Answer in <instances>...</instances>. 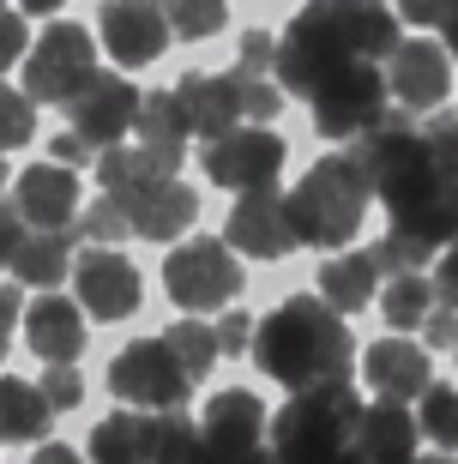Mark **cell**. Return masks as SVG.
<instances>
[{
    "label": "cell",
    "instance_id": "cell-1",
    "mask_svg": "<svg viewBox=\"0 0 458 464\" xmlns=\"http://www.w3.org/2000/svg\"><path fill=\"white\" fill-rule=\"evenodd\" d=\"M356 151L374 175V199L386 206L392 224L434 241V247L458 241V175L428 151L423 127H410L404 109L392 103V115L356 139Z\"/></svg>",
    "mask_w": 458,
    "mask_h": 464
},
{
    "label": "cell",
    "instance_id": "cell-2",
    "mask_svg": "<svg viewBox=\"0 0 458 464\" xmlns=\"http://www.w3.org/2000/svg\"><path fill=\"white\" fill-rule=\"evenodd\" d=\"M392 49H398V6H386V0H307L278 36V85L307 103L350 61L386 67Z\"/></svg>",
    "mask_w": 458,
    "mask_h": 464
},
{
    "label": "cell",
    "instance_id": "cell-3",
    "mask_svg": "<svg viewBox=\"0 0 458 464\" xmlns=\"http://www.w3.org/2000/svg\"><path fill=\"white\" fill-rule=\"evenodd\" d=\"M259 374L289 386V392H307V386H326V380H350L356 374V344H350V326L344 314L314 295H289L278 302L266 320L254 326V350Z\"/></svg>",
    "mask_w": 458,
    "mask_h": 464
},
{
    "label": "cell",
    "instance_id": "cell-4",
    "mask_svg": "<svg viewBox=\"0 0 458 464\" xmlns=\"http://www.w3.org/2000/svg\"><path fill=\"white\" fill-rule=\"evenodd\" d=\"M368 206H374V175H368V163H362L356 145L320 157V163L296 181V193H289L296 236H302L307 247H320V254L350 247L356 229H362V218H368Z\"/></svg>",
    "mask_w": 458,
    "mask_h": 464
},
{
    "label": "cell",
    "instance_id": "cell-5",
    "mask_svg": "<svg viewBox=\"0 0 458 464\" xmlns=\"http://www.w3.org/2000/svg\"><path fill=\"white\" fill-rule=\"evenodd\" d=\"M356 416H362V398L350 380L289 392L284 411H272V452L284 464H332L356 440Z\"/></svg>",
    "mask_w": 458,
    "mask_h": 464
},
{
    "label": "cell",
    "instance_id": "cell-6",
    "mask_svg": "<svg viewBox=\"0 0 458 464\" xmlns=\"http://www.w3.org/2000/svg\"><path fill=\"white\" fill-rule=\"evenodd\" d=\"M241 284H248L241 254L229 247V241H218V236H193L163 259V290H170V302L187 308V314L229 308V302L241 295Z\"/></svg>",
    "mask_w": 458,
    "mask_h": 464
},
{
    "label": "cell",
    "instance_id": "cell-7",
    "mask_svg": "<svg viewBox=\"0 0 458 464\" xmlns=\"http://www.w3.org/2000/svg\"><path fill=\"white\" fill-rule=\"evenodd\" d=\"M307 109H314V133H326V139L374 133V127L392 115L386 67H380V61H350L344 72H332V79L307 97Z\"/></svg>",
    "mask_w": 458,
    "mask_h": 464
},
{
    "label": "cell",
    "instance_id": "cell-8",
    "mask_svg": "<svg viewBox=\"0 0 458 464\" xmlns=\"http://www.w3.org/2000/svg\"><path fill=\"white\" fill-rule=\"evenodd\" d=\"M200 380L187 374V362L175 356L170 338H133L109 362V392L121 404H139V411H181L193 398Z\"/></svg>",
    "mask_w": 458,
    "mask_h": 464
},
{
    "label": "cell",
    "instance_id": "cell-9",
    "mask_svg": "<svg viewBox=\"0 0 458 464\" xmlns=\"http://www.w3.org/2000/svg\"><path fill=\"white\" fill-rule=\"evenodd\" d=\"M284 157L289 145L266 127V121H241L229 133L205 139V175H211V188H229V193H254V188H278V175H284Z\"/></svg>",
    "mask_w": 458,
    "mask_h": 464
},
{
    "label": "cell",
    "instance_id": "cell-10",
    "mask_svg": "<svg viewBox=\"0 0 458 464\" xmlns=\"http://www.w3.org/2000/svg\"><path fill=\"white\" fill-rule=\"evenodd\" d=\"M91 72H97V43H91L85 24H49L31 43V54H24V91L36 103L67 109V97L85 85Z\"/></svg>",
    "mask_w": 458,
    "mask_h": 464
},
{
    "label": "cell",
    "instance_id": "cell-11",
    "mask_svg": "<svg viewBox=\"0 0 458 464\" xmlns=\"http://www.w3.org/2000/svg\"><path fill=\"white\" fill-rule=\"evenodd\" d=\"M259 434H272V411L248 386L211 392L200 416V464H248L259 452Z\"/></svg>",
    "mask_w": 458,
    "mask_h": 464
},
{
    "label": "cell",
    "instance_id": "cell-12",
    "mask_svg": "<svg viewBox=\"0 0 458 464\" xmlns=\"http://www.w3.org/2000/svg\"><path fill=\"white\" fill-rule=\"evenodd\" d=\"M139 103H145V91H139L133 79H115V72H91L85 85L67 97V127L85 139V145L109 151V145H121V139L139 127Z\"/></svg>",
    "mask_w": 458,
    "mask_h": 464
},
{
    "label": "cell",
    "instance_id": "cell-13",
    "mask_svg": "<svg viewBox=\"0 0 458 464\" xmlns=\"http://www.w3.org/2000/svg\"><path fill=\"white\" fill-rule=\"evenodd\" d=\"M73 295L91 320H133L139 302H145V277L121 247H85L73 259Z\"/></svg>",
    "mask_w": 458,
    "mask_h": 464
},
{
    "label": "cell",
    "instance_id": "cell-14",
    "mask_svg": "<svg viewBox=\"0 0 458 464\" xmlns=\"http://www.w3.org/2000/svg\"><path fill=\"white\" fill-rule=\"evenodd\" d=\"M223 241H229L241 259H289L302 247L296 218H289V199H278L272 188L236 193V206L223 218Z\"/></svg>",
    "mask_w": 458,
    "mask_h": 464
},
{
    "label": "cell",
    "instance_id": "cell-15",
    "mask_svg": "<svg viewBox=\"0 0 458 464\" xmlns=\"http://www.w3.org/2000/svg\"><path fill=\"white\" fill-rule=\"evenodd\" d=\"M386 91L404 115L441 109L446 91H453V54L428 36H398V49L386 54Z\"/></svg>",
    "mask_w": 458,
    "mask_h": 464
},
{
    "label": "cell",
    "instance_id": "cell-16",
    "mask_svg": "<svg viewBox=\"0 0 458 464\" xmlns=\"http://www.w3.org/2000/svg\"><path fill=\"white\" fill-rule=\"evenodd\" d=\"M97 36L115 67H151L163 43H170V13L157 0H102L97 13Z\"/></svg>",
    "mask_w": 458,
    "mask_h": 464
},
{
    "label": "cell",
    "instance_id": "cell-17",
    "mask_svg": "<svg viewBox=\"0 0 458 464\" xmlns=\"http://www.w3.org/2000/svg\"><path fill=\"white\" fill-rule=\"evenodd\" d=\"M362 386L374 398H392V404H416L434 386V362H428L423 344H410L404 332H392V338L362 350Z\"/></svg>",
    "mask_w": 458,
    "mask_h": 464
},
{
    "label": "cell",
    "instance_id": "cell-18",
    "mask_svg": "<svg viewBox=\"0 0 458 464\" xmlns=\"http://www.w3.org/2000/svg\"><path fill=\"white\" fill-rule=\"evenodd\" d=\"M85 338H91V314L79 308V295H61V290H43L24 308V344L31 356L43 362H79L85 356Z\"/></svg>",
    "mask_w": 458,
    "mask_h": 464
},
{
    "label": "cell",
    "instance_id": "cell-19",
    "mask_svg": "<svg viewBox=\"0 0 458 464\" xmlns=\"http://www.w3.org/2000/svg\"><path fill=\"white\" fill-rule=\"evenodd\" d=\"M115 199H127V211H133V236L139 241H181L187 229L200 224V193L187 188V181H175V175H163V181H151V188L139 193H115Z\"/></svg>",
    "mask_w": 458,
    "mask_h": 464
},
{
    "label": "cell",
    "instance_id": "cell-20",
    "mask_svg": "<svg viewBox=\"0 0 458 464\" xmlns=\"http://www.w3.org/2000/svg\"><path fill=\"white\" fill-rule=\"evenodd\" d=\"M18 211L31 229H73L79 218V175L67 163H31L18 169Z\"/></svg>",
    "mask_w": 458,
    "mask_h": 464
},
{
    "label": "cell",
    "instance_id": "cell-21",
    "mask_svg": "<svg viewBox=\"0 0 458 464\" xmlns=\"http://www.w3.org/2000/svg\"><path fill=\"white\" fill-rule=\"evenodd\" d=\"M175 103L187 115V133H200V139H218L229 127H241L236 72H181L175 79Z\"/></svg>",
    "mask_w": 458,
    "mask_h": 464
},
{
    "label": "cell",
    "instance_id": "cell-22",
    "mask_svg": "<svg viewBox=\"0 0 458 464\" xmlns=\"http://www.w3.org/2000/svg\"><path fill=\"white\" fill-rule=\"evenodd\" d=\"M416 416L410 404H392V398H374L356 416V447L368 464H416Z\"/></svg>",
    "mask_w": 458,
    "mask_h": 464
},
{
    "label": "cell",
    "instance_id": "cell-23",
    "mask_svg": "<svg viewBox=\"0 0 458 464\" xmlns=\"http://www.w3.org/2000/svg\"><path fill=\"white\" fill-rule=\"evenodd\" d=\"M157 452V411L121 404L91 429V464H151Z\"/></svg>",
    "mask_w": 458,
    "mask_h": 464
},
{
    "label": "cell",
    "instance_id": "cell-24",
    "mask_svg": "<svg viewBox=\"0 0 458 464\" xmlns=\"http://www.w3.org/2000/svg\"><path fill=\"white\" fill-rule=\"evenodd\" d=\"M139 145L163 163V169H181V157H187V115L181 103H175V91H145V103H139Z\"/></svg>",
    "mask_w": 458,
    "mask_h": 464
},
{
    "label": "cell",
    "instance_id": "cell-25",
    "mask_svg": "<svg viewBox=\"0 0 458 464\" xmlns=\"http://www.w3.org/2000/svg\"><path fill=\"white\" fill-rule=\"evenodd\" d=\"M73 241H79V224H73V229H31L24 247H18V259H13L18 284L54 290V284L73 272V259H79V254H73Z\"/></svg>",
    "mask_w": 458,
    "mask_h": 464
},
{
    "label": "cell",
    "instance_id": "cell-26",
    "mask_svg": "<svg viewBox=\"0 0 458 464\" xmlns=\"http://www.w3.org/2000/svg\"><path fill=\"white\" fill-rule=\"evenodd\" d=\"M54 404L36 380H18V374H0V429L6 440H49L54 429Z\"/></svg>",
    "mask_w": 458,
    "mask_h": 464
},
{
    "label": "cell",
    "instance_id": "cell-27",
    "mask_svg": "<svg viewBox=\"0 0 458 464\" xmlns=\"http://www.w3.org/2000/svg\"><path fill=\"white\" fill-rule=\"evenodd\" d=\"M320 295L332 302L338 314H362L380 295V266H374V254H332L320 266Z\"/></svg>",
    "mask_w": 458,
    "mask_h": 464
},
{
    "label": "cell",
    "instance_id": "cell-28",
    "mask_svg": "<svg viewBox=\"0 0 458 464\" xmlns=\"http://www.w3.org/2000/svg\"><path fill=\"white\" fill-rule=\"evenodd\" d=\"M97 181H102V193H139V188H151V181H163V163H157L145 145H109V151H97Z\"/></svg>",
    "mask_w": 458,
    "mask_h": 464
},
{
    "label": "cell",
    "instance_id": "cell-29",
    "mask_svg": "<svg viewBox=\"0 0 458 464\" xmlns=\"http://www.w3.org/2000/svg\"><path fill=\"white\" fill-rule=\"evenodd\" d=\"M434 302H441V295H434V277L428 272H392V284L380 290V314H386L392 332H416Z\"/></svg>",
    "mask_w": 458,
    "mask_h": 464
},
{
    "label": "cell",
    "instance_id": "cell-30",
    "mask_svg": "<svg viewBox=\"0 0 458 464\" xmlns=\"http://www.w3.org/2000/svg\"><path fill=\"white\" fill-rule=\"evenodd\" d=\"M416 429L441 452H458V386H441V380H434V386L416 398Z\"/></svg>",
    "mask_w": 458,
    "mask_h": 464
},
{
    "label": "cell",
    "instance_id": "cell-31",
    "mask_svg": "<svg viewBox=\"0 0 458 464\" xmlns=\"http://www.w3.org/2000/svg\"><path fill=\"white\" fill-rule=\"evenodd\" d=\"M368 254H374V266H380V272H423V266H434V254H441V247H434V241H423V236H410V229H398V224H392L386 229V236H380V241H374V247H368Z\"/></svg>",
    "mask_w": 458,
    "mask_h": 464
},
{
    "label": "cell",
    "instance_id": "cell-32",
    "mask_svg": "<svg viewBox=\"0 0 458 464\" xmlns=\"http://www.w3.org/2000/svg\"><path fill=\"white\" fill-rule=\"evenodd\" d=\"M163 13H170L175 43H205L229 24V0H170Z\"/></svg>",
    "mask_w": 458,
    "mask_h": 464
},
{
    "label": "cell",
    "instance_id": "cell-33",
    "mask_svg": "<svg viewBox=\"0 0 458 464\" xmlns=\"http://www.w3.org/2000/svg\"><path fill=\"white\" fill-rule=\"evenodd\" d=\"M127 236H133V211H127V199H115V193H102L97 206L79 218V241H91V247H121Z\"/></svg>",
    "mask_w": 458,
    "mask_h": 464
},
{
    "label": "cell",
    "instance_id": "cell-34",
    "mask_svg": "<svg viewBox=\"0 0 458 464\" xmlns=\"http://www.w3.org/2000/svg\"><path fill=\"white\" fill-rule=\"evenodd\" d=\"M163 338L175 344V356L187 362V374H193V380H205V374H211V362L223 356V350H218V326H205V320H175Z\"/></svg>",
    "mask_w": 458,
    "mask_h": 464
},
{
    "label": "cell",
    "instance_id": "cell-35",
    "mask_svg": "<svg viewBox=\"0 0 458 464\" xmlns=\"http://www.w3.org/2000/svg\"><path fill=\"white\" fill-rule=\"evenodd\" d=\"M151 464H200V422L181 411H157V452Z\"/></svg>",
    "mask_w": 458,
    "mask_h": 464
},
{
    "label": "cell",
    "instance_id": "cell-36",
    "mask_svg": "<svg viewBox=\"0 0 458 464\" xmlns=\"http://www.w3.org/2000/svg\"><path fill=\"white\" fill-rule=\"evenodd\" d=\"M31 139H36V97L0 85V151H18Z\"/></svg>",
    "mask_w": 458,
    "mask_h": 464
},
{
    "label": "cell",
    "instance_id": "cell-37",
    "mask_svg": "<svg viewBox=\"0 0 458 464\" xmlns=\"http://www.w3.org/2000/svg\"><path fill=\"white\" fill-rule=\"evenodd\" d=\"M229 72H236V91H241V121H278L289 91L278 85L272 72H241V67H229Z\"/></svg>",
    "mask_w": 458,
    "mask_h": 464
},
{
    "label": "cell",
    "instance_id": "cell-38",
    "mask_svg": "<svg viewBox=\"0 0 458 464\" xmlns=\"http://www.w3.org/2000/svg\"><path fill=\"white\" fill-rule=\"evenodd\" d=\"M36 386L49 392L54 411H79V398H85V380H79V368H73V362H49Z\"/></svg>",
    "mask_w": 458,
    "mask_h": 464
},
{
    "label": "cell",
    "instance_id": "cell-39",
    "mask_svg": "<svg viewBox=\"0 0 458 464\" xmlns=\"http://www.w3.org/2000/svg\"><path fill=\"white\" fill-rule=\"evenodd\" d=\"M24 54H31V24H24V13L0 6V72L24 67Z\"/></svg>",
    "mask_w": 458,
    "mask_h": 464
},
{
    "label": "cell",
    "instance_id": "cell-40",
    "mask_svg": "<svg viewBox=\"0 0 458 464\" xmlns=\"http://www.w3.org/2000/svg\"><path fill=\"white\" fill-rule=\"evenodd\" d=\"M218 350L223 356H248V350H254V314L223 308L218 314Z\"/></svg>",
    "mask_w": 458,
    "mask_h": 464
},
{
    "label": "cell",
    "instance_id": "cell-41",
    "mask_svg": "<svg viewBox=\"0 0 458 464\" xmlns=\"http://www.w3.org/2000/svg\"><path fill=\"white\" fill-rule=\"evenodd\" d=\"M236 67L241 72H272V79H278V36L272 31H248V36H241Z\"/></svg>",
    "mask_w": 458,
    "mask_h": 464
},
{
    "label": "cell",
    "instance_id": "cell-42",
    "mask_svg": "<svg viewBox=\"0 0 458 464\" xmlns=\"http://www.w3.org/2000/svg\"><path fill=\"white\" fill-rule=\"evenodd\" d=\"M24 236H31V224H24V211H18V199H0V266L13 272L18 247H24Z\"/></svg>",
    "mask_w": 458,
    "mask_h": 464
},
{
    "label": "cell",
    "instance_id": "cell-43",
    "mask_svg": "<svg viewBox=\"0 0 458 464\" xmlns=\"http://www.w3.org/2000/svg\"><path fill=\"white\" fill-rule=\"evenodd\" d=\"M423 338H428L434 350H458V308H453V302H434V308H428Z\"/></svg>",
    "mask_w": 458,
    "mask_h": 464
},
{
    "label": "cell",
    "instance_id": "cell-44",
    "mask_svg": "<svg viewBox=\"0 0 458 464\" xmlns=\"http://www.w3.org/2000/svg\"><path fill=\"white\" fill-rule=\"evenodd\" d=\"M458 13V0H398V18L404 24H441Z\"/></svg>",
    "mask_w": 458,
    "mask_h": 464
},
{
    "label": "cell",
    "instance_id": "cell-45",
    "mask_svg": "<svg viewBox=\"0 0 458 464\" xmlns=\"http://www.w3.org/2000/svg\"><path fill=\"white\" fill-rule=\"evenodd\" d=\"M49 151H54V163H67V169H85V163H97V145H85V139L73 133V127L54 139Z\"/></svg>",
    "mask_w": 458,
    "mask_h": 464
},
{
    "label": "cell",
    "instance_id": "cell-46",
    "mask_svg": "<svg viewBox=\"0 0 458 464\" xmlns=\"http://www.w3.org/2000/svg\"><path fill=\"white\" fill-rule=\"evenodd\" d=\"M18 320H24V308H18V290H13V284H0V332H13Z\"/></svg>",
    "mask_w": 458,
    "mask_h": 464
},
{
    "label": "cell",
    "instance_id": "cell-47",
    "mask_svg": "<svg viewBox=\"0 0 458 464\" xmlns=\"http://www.w3.org/2000/svg\"><path fill=\"white\" fill-rule=\"evenodd\" d=\"M31 464H85L73 447H54V440H36V459Z\"/></svg>",
    "mask_w": 458,
    "mask_h": 464
},
{
    "label": "cell",
    "instance_id": "cell-48",
    "mask_svg": "<svg viewBox=\"0 0 458 464\" xmlns=\"http://www.w3.org/2000/svg\"><path fill=\"white\" fill-rule=\"evenodd\" d=\"M434 31H441V49H446V54H453V61H458V13H453V18H441Z\"/></svg>",
    "mask_w": 458,
    "mask_h": 464
},
{
    "label": "cell",
    "instance_id": "cell-49",
    "mask_svg": "<svg viewBox=\"0 0 458 464\" xmlns=\"http://www.w3.org/2000/svg\"><path fill=\"white\" fill-rule=\"evenodd\" d=\"M67 0H18V13H31V18H49V13H61Z\"/></svg>",
    "mask_w": 458,
    "mask_h": 464
},
{
    "label": "cell",
    "instance_id": "cell-50",
    "mask_svg": "<svg viewBox=\"0 0 458 464\" xmlns=\"http://www.w3.org/2000/svg\"><path fill=\"white\" fill-rule=\"evenodd\" d=\"M332 464H368V459H362V447H356V440H350V447H344V452H338V459H332Z\"/></svg>",
    "mask_w": 458,
    "mask_h": 464
},
{
    "label": "cell",
    "instance_id": "cell-51",
    "mask_svg": "<svg viewBox=\"0 0 458 464\" xmlns=\"http://www.w3.org/2000/svg\"><path fill=\"white\" fill-rule=\"evenodd\" d=\"M248 464H284V459H278V452L266 447V452H254V459H248Z\"/></svg>",
    "mask_w": 458,
    "mask_h": 464
},
{
    "label": "cell",
    "instance_id": "cell-52",
    "mask_svg": "<svg viewBox=\"0 0 458 464\" xmlns=\"http://www.w3.org/2000/svg\"><path fill=\"white\" fill-rule=\"evenodd\" d=\"M6 344H13V332H0V362H6Z\"/></svg>",
    "mask_w": 458,
    "mask_h": 464
},
{
    "label": "cell",
    "instance_id": "cell-53",
    "mask_svg": "<svg viewBox=\"0 0 458 464\" xmlns=\"http://www.w3.org/2000/svg\"><path fill=\"white\" fill-rule=\"evenodd\" d=\"M0 188H6V151H0Z\"/></svg>",
    "mask_w": 458,
    "mask_h": 464
},
{
    "label": "cell",
    "instance_id": "cell-54",
    "mask_svg": "<svg viewBox=\"0 0 458 464\" xmlns=\"http://www.w3.org/2000/svg\"><path fill=\"white\" fill-rule=\"evenodd\" d=\"M416 464H453V459H416Z\"/></svg>",
    "mask_w": 458,
    "mask_h": 464
},
{
    "label": "cell",
    "instance_id": "cell-55",
    "mask_svg": "<svg viewBox=\"0 0 458 464\" xmlns=\"http://www.w3.org/2000/svg\"><path fill=\"white\" fill-rule=\"evenodd\" d=\"M0 447H6V429H0Z\"/></svg>",
    "mask_w": 458,
    "mask_h": 464
},
{
    "label": "cell",
    "instance_id": "cell-56",
    "mask_svg": "<svg viewBox=\"0 0 458 464\" xmlns=\"http://www.w3.org/2000/svg\"><path fill=\"white\" fill-rule=\"evenodd\" d=\"M0 6H6V0H0Z\"/></svg>",
    "mask_w": 458,
    "mask_h": 464
},
{
    "label": "cell",
    "instance_id": "cell-57",
    "mask_svg": "<svg viewBox=\"0 0 458 464\" xmlns=\"http://www.w3.org/2000/svg\"><path fill=\"white\" fill-rule=\"evenodd\" d=\"M453 356H458V350H453Z\"/></svg>",
    "mask_w": 458,
    "mask_h": 464
}]
</instances>
